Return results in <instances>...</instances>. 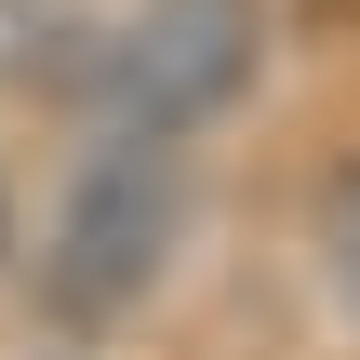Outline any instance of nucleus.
Masks as SVG:
<instances>
[{"instance_id": "1", "label": "nucleus", "mask_w": 360, "mask_h": 360, "mask_svg": "<svg viewBox=\"0 0 360 360\" xmlns=\"http://www.w3.org/2000/svg\"><path fill=\"white\" fill-rule=\"evenodd\" d=\"M187 134H107L80 174H67V200H53V227H40V307L67 321V334H107V321H134L160 281H174V254H187Z\"/></svg>"}, {"instance_id": "2", "label": "nucleus", "mask_w": 360, "mask_h": 360, "mask_svg": "<svg viewBox=\"0 0 360 360\" xmlns=\"http://www.w3.org/2000/svg\"><path fill=\"white\" fill-rule=\"evenodd\" d=\"M254 53H267L254 0H134L80 67H94L107 134H200L254 94Z\"/></svg>"}, {"instance_id": "3", "label": "nucleus", "mask_w": 360, "mask_h": 360, "mask_svg": "<svg viewBox=\"0 0 360 360\" xmlns=\"http://www.w3.org/2000/svg\"><path fill=\"white\" fill-rule=\"evenodd\" d=\"M321 254H334V294L360 321V174H334V200H321Z\"/></svg>"}, {"instance_id": "4", "label": "nucleus", "mask_w": 360, "mask_h": 360, "mask_svg": "<svg viewBox=\"0 0 360 360\" xmlns=\"http://www.w3.org/2000/svg\"><path fill=\"white\" fill-rule=\"evenodd\" d=\"M0 267H13V200H0Z\"/></svg>"}]
</instances>
